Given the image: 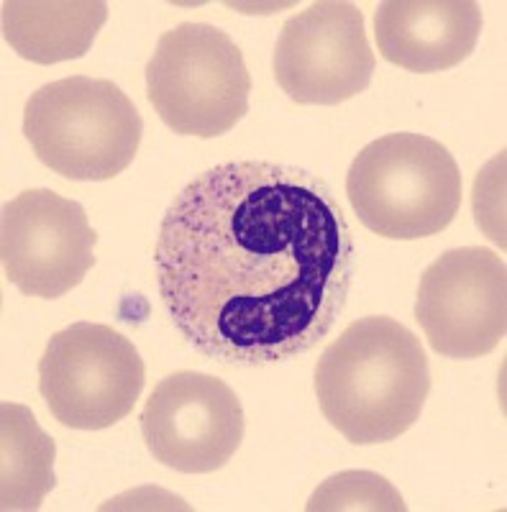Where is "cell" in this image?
Segmentation results:
<instances>
[{
    "label": "cell",
    "instance_id": "cell-1",
    "mask_svg": "<svg viewBox=\"0 0 507 512\" xmlns=\"http://www.w3.org/2000/svg\"><path fill=\"white\" fill-rule=\"evenodd\" d=\"M154 269L177 331L231 367L308 354L354 282V239L331 187L282 162H223L172 200Z\"/></svg>",
    "mask_w": 507,
    "mask_h": 512
},
{
    "label": "cell",
    "instance_id": "cell-2",
    "mask_svg": "<svg viewBox=\"0 0 507 512\" xmlns=\"http://www.w3.org/2000/svg\"><path fill=\"white\" fill-rule=\"evenodd\" d=\"M431 367L410 328L387 315L354 320L315 367L321 413L356 446L387 443L418 423Z\"/></svg>",
    "mask_w": 507,
    "mask_h": 512
},
{
    "label": "cell",
    "instance_id": "cell-3",
    "mask_svg": "<svg viewBox=\"0 0 507 512\" xmlns=\"http://www.w3.org/2000/svg\"><path fill=\"white\" fill-rule=\"evenodd\" d=\"M356 218L395 241L436 236L459 213L461 172L449 149L423 134H387L356 154L346 175Z\"/></svg>",
    "mask_w": 507,
    "mask_h": 512
},
{
    "label": "cell",
    "instance_id": "cell-4",
    "mask_svg": "<svg viewBox=\"0 0 507 512\" xmlns=\"http://www.w3.org/2000/svg\"><path fill=\"white\" fill-rule=\"evenodd\" d=\"M24 134L39 162L57 175L105 182L131 167L144 121L116 82L75 75L49 82L31 95Z\"/></svg>",
    "mask_w": 507,
    "mask_h": 512
},
{
    "label": "cell",
    "instance_id": "cell-5",
    "mask_svg": "<svg viewBox=\"0 0 507 512\" xmlns=\"http://www.w3.org/2000/svg\"><path fill=\"white\" fill-rule=\"evenodd\" d=\"M251 75L234 39L210 24L164 31L146 64V95L180 136L216 139L249 113Z\"/></svg>",
    "mask_w": 507,
    "mask_h": 512
},
{
    "label": "cell",
    "instance_id": "cell-6",
    "mask_svg": "<svg viewBox=\"0 0 507 512\" xmlns=\"http://www.w3.org/2000/svg\"><path fill=\"white\" fill-rule=\"evenodd\" d=\"M146 367L131 338L100 323H72L49 338L39 392L49 413L75 431H103L134 410Z\"/></svg>",
    "mask_w": 507,
    "mask_h": 512
},
{
    "label": "cell",
    "instance_id": "cell-7",
    "mask_svg": "<svg viewBox=\"0 0 507 512\" xmlns=\"http://www.w3.org/2000/svg\"><path fill=\"white\" fill-rule=\"evenodd\" d=\"M415 318L436 354L479 359L495 351L507 331L502 256L479 246L438 256L420 277Z\"/></svg>",
    "mask_w": 507,
    "mask_h": 512
},
{
    "label": "cell",
    "instance_id": "cell-8",
    "mask_svg": "<svg viewBox=\"0 0 507 512\" xmlns=\"http://www.w3.org/2000/svg\"><path fill=\"white\" fill-rule=\"evenodd\" d=\"M272 67L282 93L300 105H338L356 98L374 75L364 13L344 0H318L287 18Z\"/></svg>",
    "mask_w": 507,
    "mask_h": 512
},
{
    "label": "cell",
    "instance_id": "cell-9",
    "mask_svg": "<svg viewBox=\"0 0 507 512\" xmlns=\"http://www.w3.org/2000/svg\"><path fill=\"white\" fill-rule=\"evenodd\" d=\"M149 454L180 474L218 472L244 441V408L223 379L175 372L154 387L141 410Z\"/></svg>",
    "mask_w": 507,
    "mask_h": 512
},
{
    "label": "cell",
    "instance_id": "cell-10",
    "mask_svg": "<svg viewBox=\"0 0 507 512\" xmlns=\"http://www.w3.org/2000/svg\"><path fill=\"white\" fill-rule=\"evenodd\" d=\"M95 241L85 208L52 190L21 192L3 208V272L29 297L57 300L75 290L93 269Z\"/></svg>",
    "mask_w": 507,
    "mask_h": 512
},
{
    "label": "cell",
    "instance_id": "cell-11",
    "mask_svg": "<svg viewBox=\"0 0 507 512\" xmlns=\"http://www.w3.org/2000/svg\"><path fill=\"white\" fill-rule=\"evenodd\" d=\"M482 34L474 0H387L374 16L379 54L408 72H443L461 64Z\"/></svg>",
    "mask_w": 507,
    "mask_h": 512
},
{
    "label": "cell",
    "instance_id": "cell-12",
    "mask_svg": "<svg viewBox=\"0 0 507 512\" xmlns=\"http://www.w3.org/2000/svg\"><path fill=\"white\" fill-rule=\"evenodd\" d=\"M108 21L103 0H6L3 39L21 59L57 64L90 52Z\"/></svg>",
    "mask_w": 507,
    "mask_h": 512
},
{
    "label": "cell",
    "instance_id": "cell-13",
    "mask_svg": "<svg viewBox=\"0 0 507 512\" xmlns=\"http://www.w3.org/2000/svg\"><path fill=\"white\" fill-rule=\"evenodd\" d=\"M57 446L34 413L16 402L0 408V510L34 512L57 484Z\"/></svg>",
    "mask_w": 507,
    "mask_h": 512
},
{
    "label": "cell",
    "instance_id": "cell-14",
    "mask_svg": "<svg viewBox=\"0 0 507 512\" xmlns=\"http://www.w3.org/2000/svg\"><path fill=\"white\" fill-rule=\"evenodd\" d=\"M305 510H395L405 512L408 505L400 492L374 472H341L315 489Z\"/></svg>",
    "mask_w": 507,
    "mask_h": 512
}]
</instances>
